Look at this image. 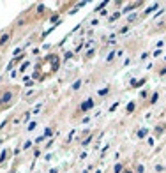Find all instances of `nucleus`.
<instances>
[{
    "instance_id": "c756f323",
    "label": "nucleus",
    "mask_w": 166,
    "mask_h": 173,
    "mask_svg": "<svg viewBox=\"0 0 166 173\" xmlns=\"http://www.w3.org/2000/svg\"><path fill=\"white\" fill-rule=\"evenodd\" d=\"M117 108H118V103H115V104H113V106H111V108H110V111H115V110H117Z\"/></svg>"
},
{
    "instance_id": "c85d7f7f",
    "label": "nucleus",
    "mask_w": 166,
    "mask_h": 173,
    "mask_svg": "<svg viewBox=\"0 0 166 173\" xmlns=\"http://www.w3.org/2000/svg\"><path fill=\"white\" fill-rule=\"evenodd\" d=\"M147 58H149V53H143V55L140 57V60H147Z\"/></svg>"
},
{
    "instance_id": "f03ea898",
    "label": "nucleus",
    "mask_w": 166,
    "mask_h": 173,
    "mask_svg": "<svg viewBox=\"0 0 166 173\" xmlns=\"http://www.w3.org/2000/svg\"><path fill=\"white\" fill-rule=\"evenodd\" d=\"M145 83H147V78H133L131 83H129V87L131 88H138V87H143Z\"/></svg>"
},
{
    "instance_id": "7c9ffc66",
    "label": "nucleus",
    "mask_w": 166,
    "mask_h": 173,
    "mask_svg": "<svg viewBox=\"0 0 166 173\" xmlns=\"http://www.w3.org/2000/svg\"><path fill=\"white\" fill-rule=\"evenodd\" d=\"M147 143H149V147H154V138H149Z\"/></svg>"
},
{
    "instance_id": "bb28decb",
    "label": "nucleus",
    "mask_w": 166,
    "mask_h": 173,
    "mask_svg": "<svg viewBox=\"0 0 166 173\" xmlns=\"http://www.w3.org/2000/svg\"><path fill=\"white\" fill-rule=\"evenodd\" d=\"M43 141H44V136H37L34 143H43Z\"/></svg>"
},
{
    "instance_id": "423d86ee",
    "label": "nucleus",
    "mask_w": 166,
    "mask_h": 173,
    "mask_svg": "<svg viewBox=\"0 0 166 173\" xmlns=\"http://www.w3.org/2000/svg\"><path fill=\"white\" fill-rule=\"evenodd\" d=\"M7 154H9V150H7V148H4L2 152H0V164H4V162H5V159H7Z\"/></svg>"
},
{
    "instance_id": "473e14b6",
    "label": "nucleus",
    "mask_w": 166,
    "mask_h": 173,
    "mask_svg": "<svg viewBox=\"0 0 166 173\" xmlns=\"http://www.w3.org/2000/svg\"><path fill=\"white\" fill-rule=\"evenodd\" d=\"M122 173H133V171H131V170H124Z\"/></svg>"
},
{
    "instance_id": "7ed1b4c3",
    "label": "nucleus",
    "mask_w": 166,
    "mask_h": 173,
    "mask_svg": "<svg viewBox=\"0 0 166 173\" xmlns=\"http://www.w3.org/2000/svg\"><path fill=\"white\" fill-rule=\"evenodd\" d=\"M92 108H94V101H92V99H87L85 103L80 104V110L83 111V113H85V111H88V110H92Z\"/></svg>"
},
{
    "instance_id": "f3484780",
    "label": "nucleus",
    "mask_w": 166,
    "mask_h": 173,
    "mask_svg": "<svg viewBox=\"0 0 166 173\" xmlns=\"http://www.w3.org/2000/svg\"><path fill=\"white\" fill-rule=\"evenodd\" d=\"M120 14H122V13H113V14L110 16V23H111V21H117V19L120 18Z\"/></svg>"
},
{
    "instance_id": "4be33fe9",
    "label": "nucleus",
    "mask_w": 166,
    "mask_h": 173,
    "mask_svg": "<svg viewBox=\"0 0 166 173\" xmlns=\"http://www.w3.org/2000/svg\"><path fill=\"white\" fill-rule=\"evenodd\" d=\"M27 67H30V62H23V64H21V67H19V73H23V71H25Z\"/></svg>"
},
{
    "instance_id": "b1692460",
    "label": "nucleus",
    "mask_w": 166,
    "mask_h": 173,
    "mask_svg": "<svg viewBox=\"0 0 166 173\" xmlns=\"http://www.w3.org/2000/svg\"><path fill=\"white\" fill-rule=\"evenodd\" d=\"M136 173H145V166L143 164H138L136 166Z\"/></svg>"
},
{
    "instance_id": "f257e3e1",
    "label": "nucleus",
    "mask_w": 166,
    "mask_h": 173,
    "mask_svg": "<svg viewBox=\"0 0 166 173\" xmlns=\"http://www.w3.org/2000/svg\"><path fill=\"white\" fill-rule=\"evenodd\" d=\"M14 90L13 88H9V90H4L2 92V96H0V106H5V104H9V103H13L14 101Z\"/></svg>"
},
{
    "instance_id": "9d476101",
    "label": "nucleus",
    "mask_w": 166,
    "mask_h": 173,
    "mask_svg": "<svg viewBox=\"0 0 166 173\" xmlns=\"http://www.w3.org/2000/svg\"><path fill=\"white\" fill-rule=\"evenodd\" d=\"M134 108H136V103H134V101H131V103H127V106H126V111H127V113H133Z\"/></svg>"
},
{
    "instance_id": "5701e85b",
    "label": "nucleus",
    "mask_w": 166,
    "mask_h": 173,
    "mask_svg": "<svg viewBox=\"0 0 166 173\" xmlns=\"http://www.w3.org/2000/svg\"><path fill=\"white\" fill-rule=\"evenodd\" d=\"M129 32V25H126V27H122L120 30H118V34H127Z\"/></svg>"
},
{
    "instance_id": "2eb2a0df",
    "label": "nucleus",
    "mask_w": 166,
    "mask_h": 173,
    "mask_svg": "<svg viewBox=\"0 0 166 173\" xmlns=\"http://www.w3.org/2000/svg\"><path fill=\"white\" fill-rule=\"evenodd\" d=\"M164 170H166L164 164H155V166H154V171H157V173H163Z\"/></svg>"
},
{
    "instance_id": "dca6fc26",
    "label": "nucleus",
    "mask_w": 166,
    "mask_h": 173,
    "mask_svg": "<svg viewBox=\"0 0 166 173\" xmlns=\"http://www.w3.org/2000/svg\"><path fill=\"white\" fill-rule=\"evenodd\" d=\"M157 7H159L157 4H154V5H150V7L147 9V11H145V14H152V13H154V11H155V9H157Z\"/></svg>"
},
{
    "instance_id": "a878e982",
    "label": "nucleus",
    "mask_w": 166,
    "mask_h": 173,
    "mask_svg": "<svg viewBox=\"0 0 166 173\" xmlns=\"http://www.w3.org/2000/svg\"><path fill=\"white\" fill-rule=\"evenodd\" d=\"M30 115H32V113H30V111H27V113L23 115V122H25V124H27V122H28V118H30Z\"/></svg>"
},
{
    "instance_id": "39448f33",
    "label": "nucleus",
    "mask_w": 166,
    "mask_h": 173,
    "mask_svg": "<svg viewBox=\"0 0 166 173\" xmlns=\"http://www.w3.org/2000/svg\"><path fill=\"white\" fill-rule=\"evenodd\" d=\"M9 39H11V34H9V32H5L2 37H0V46H4V44H7V41Z\"/></svg>"
},
{
    "instance_id": "ddd939ff",
    "label": "nucleus",
    "mask_w": 166,
    "mask_h": 173,
    "mask_svg": "<svg viewBox=\"0 0 166 173\" xmlns=\"http://www.w3.org/2000/svg\"><path fill=\"white\" fill-rule=\"evenodd\" d=\"M157 101H159V92H154V94H152V97H150V101H149V103H150V104H155V103H157Z\"/></svg>"
},
{
    "instance_id": "412c9836",
    "label": "nucleus",
    "mask_w": 166,
    "mask_h": 173,
    "mask_svg": "<svg viewBox=\"0 0 166 173\" xmlns=\"http://www.w3.org/2000/svg\"><path fill=\"white\" fill-rule=\"evenodd\" d=\"M115 55H117V51H111V53H110V55L106 57V62H111V60L115 58Z\"/></svg>"
},
{
    "instance_id": "1a4fd4ad",
    "label": "nucleus",
    "mask_w": 166,
    "mask_h": 173,
    "mask_svg": "<svg viewBox=\"0 0 166 173\" xmlns=\"http://www.w3.org/2000/svg\"><path fill=\"white\" fill-rule=\"evenodd\" d=\"M81 85H83V79H76L74 83L71 85V88H72V90H80V88H81Z\"/></svg>"
},
{
    "instance_id": "f8f14e48",
    "label": "nucleus",
    "mask_w": 166,
    "mask_h": 173,
    "mask_svg": "<svg viewBox=\"0 0 166 173\" xmlns=\"http://www.w3.org/2000/svg\"><path fill=\"white\" fill-rule=\"evenodd\" d=\"M110 94V87H106V88H101V90H97V96L99 97H104V96H108Z\"/></svg>"
},
{
    "instance_id": "cd10ccee",
    "label": "nucleus",
    "mask_w": 166,
    "mask_h": 173,
    "mask_svg": "<svg viewBox=\"0 0 166 173\" xmlns=\"http://www.w3.org/2000/svg\"><path fill=\"white\" fill-rule=\"evenodd\" d=\"M161 53H163V49H155L152 55H154V57H161Z\"/></svg>"
},
{
    "instance_id": "72a5a7b5",
    "label": "nucleus",
    "mask_w": 166,
    "mask_h": 173,
    "mask_svg": "<svg viewBox=\"0 0 166 173\" xmlns=\"http://www.w3.org/2000/svg\"><path fill=\"white\" fill-rule=\"evenodd\" d=\"M83 173H88V171H83Z\"/></svg>"
},
{
    "instance_id": "6ab92c4d",
    "label": "nucleus",
    "mask_w": 166,
    "mask_h": 173,
    "mask_svg": "<svg viewBox=\"0 0 166 173\" xmlns=\"http://www.w3.org/2000/svg\"><path fill=\"white\" fill-rule=\"evenodd\" d=\"M48 136H53V131H51L50 127H46V129H44V138H48Z\"/></svg>"
},
{
    "instance_id": "f704fd0d",
    "label": "nucleus",
    "mask_w": 166,
    "mask_h": 173,
    "mask_svg": "<svg viewBox=\"0 0 166 173\" xmlns=\"http://www.w3.org/2000/svg\"><path fill=\"white\" fill-rule=\"evenodd\" d=\"M164 60H166V55H164Z\"/></svg>"
},
{
    "instance_id": "a211bd4d",
    "label": "nucleus",
    "mask_w": 166,
    "mask_h": 173,
    "mask_svg": "<svg viewBox=\"0 0 166 173\" xmlns=\"http://www.w3.org/2000/svg\"><path fill=\"white\" fill-rule=\"evenodd\" d=\"M23 81H25V87H32V85H34V81L30 79L28 76H25V78H23Z\"/></svg>"
},
{
    "instance_id": "aec40b11",
    "label": "nucleus",
    "mask_w": 166,
    "mask_h": 173,
    "mask_svg": "<svg viewBox=\"0 0 166 173\" xmlns=\"http://www.w3.org/2000/svg\"><path fill=\"white\" fill-rule=\"evenodd\" d=\"M32 145H34V141H30V140H28V141H25V143H23V150L30 148V147H32Z\"/></svg>"
},
{
    "instance_id": "4468645a",
    "label": "nucleus",
    "mask_w": 166,
    "mask_h": 173,
    "mask_svg": "<svg viewBox=\"0 0 166 173\" xmlns=\"http://www.w3.org/2000/svg\"><path fill=\"white\" fill-rule=\"evenodd\" d=\"M37 124H39V122H35V120H32V122H28V127H27V131H34V129L37 127Z\"/></svg>"
},
{
    "instance_id": "9b49d317",
    "label": "nucleus",
    "mask_w": 166,
    "mask_h": 173,
    "mask_svg": "<svg viewBox=\"0 0 166 173\" xmlns=\"http://www.w3.org/2000/svg\"><path fill=\"white\" fill-rule=\"evenodd\" d=\"M124 170H126V166H124L122 162H117V164H115V168H113V171H115V173H122Z\"/></svg>"
},
{
    "instance_id": "20e7f679",
    "label": "nucleus",
    "mask_w": 166,
    "mask_h": 173,
    "mask_svg": "<svg viewBox=\"0 0 166 173\" xmlns=\"http://www.w3.org/2000/svg\"><path fill=\"white\" fill-rule=\"evenodd\" d=\"M164 131H166V124H157V126L154 127V136H155V138L161 136V134L164 133Z\"/></svg>"
},
{
    "instance_id": "2f4dec72",
    "label": "nucleus",
    "mask_w": 166,
    "mask_h": 173,
    "mask_svg": "<svg viewBox=\"0 0 166 173\" xmlns=\"http://www.w3.org/2000/svg\"><path fill=\"white\" fill-rule=\"evenodd\" d=\"M159 74H161V76H164V74H166V67H164V69H161V71H159Z\"/></svg>"
},
{
    "instance_id": "393cba45",
    "label": "nucleus",
    "mask_w": 166,
    "mask_h": 173,
    "mask_svg": "<svg viewBox=\"0 0 166 173\" xmlns=\"http://www.w3.org/2000/svg\"><path fill=\"white\" fill-rule=\"evenodd\" d=\"M140 97H141V99H147V97H149V92H147V90H141V92H140Z\"/></svg>"
},
{
    "instance_id": "6e6552de",
    "label": "nucleus",
    "mask_w": 166,
    "mask_h": 173,
    "mask_svg": "<svg viewBox=\"0 0 166 173\" xmlns=\"http://www.w3.org/2000/svg\"><path fill=\"white\" fill-rule=\"evenodd\" d=\"M147 134H149V129H147V127H143V129H140V131H138V134H136V136H138L140 140H143Z\"/></svg>"
},
{
    "instance_id": "0eeeda50",
    "label": "nucleus",
    "mask_w": 166,
    "mask_h": 173,
    "mask_svg": "<svg viewBox=\"0 0 166 173\" xmlns=\"http://www.w3.org/2000/svg\"><path fill=\"white\" fill-rule=\"evenodd\" d=\"M136 19H138V13H133V14H129V16L126 18V21H127V23H134Z\"/></svg>"
}]
</instances>
